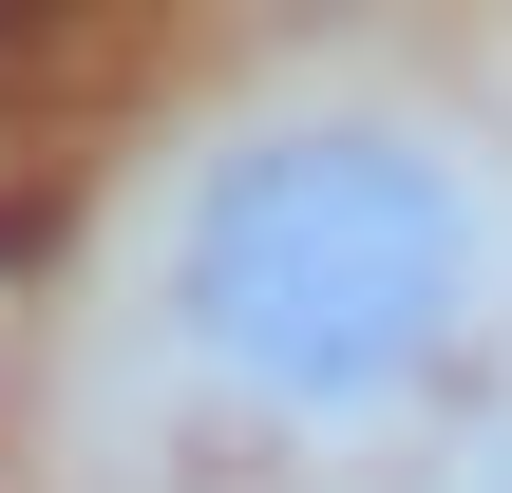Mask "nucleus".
I'll return each instance as SVG.
<instances>
[{
  "label": "nucleus",
  "instance_id": "f257e3e1",
  "mask_svg": "<svg viewBox=\"0 0 512 493\" xmlns=\"http://www.w3.org/2000/svg\"><path fill=\"white\" fill-rule=\"evenodd\" d=\"M171 323L247 399L361 418V399L437 380V342L475 323V190L380 114L228 133L171 209Z\"/></svg>",
  "mask_w": 512,
  "mask_h": 493
},
{
  "label": "nucleus",
  "instance_id": "f03ea898",
  "mask_svg": "<svg viewBox=\"0 0 512 493\" xmlns=\"http://www.w3.org/2000/svg\"><path fill=\"white\" fill-rule=\"evenodd\" d=\"M494 493H512V437H494Z\"/></svg>",
  "mask_w": 512,
  "mask_h": 493
}]
</instances>
